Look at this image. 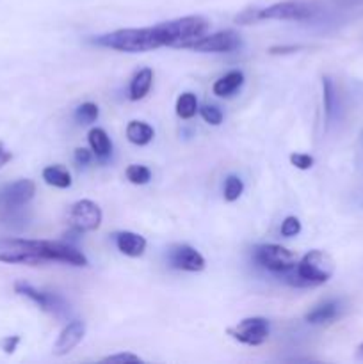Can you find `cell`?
Returning a JSON list of instances; mask_svg holds the SVG:
<instances>
[{
  "label": "cell",
  "instance_id": "cell-14",
  "mask_svg": "<svg viewBox=\"0 0 363 364\" xmlns=\"http://www.w3.org/2000/svg\"><path fill=\"white\" fill-rule=\"evenodd\" d=\"M114 240H116L117 251L125 256H130V258H139L146 249L144 237L132 233V231H120V233L114 235Z\"/></svg>",
  "mask_w": 363,
  "mask_h": 364
},
{
  "label": "cell",
  "instance_id": "cell-3",
  "mask_svg": "<svg viewBox=\"0 0 363 364\" xmlns=\"http://www.w3.org/2000/svg\"><path fill=\"white\" fill-rule=\"evenodd\" d=\"M95 43L100 46H105V48L128 53L149 52V50L162 46L157 27L120 28V31L100 36V38L95 39Z\"/></svg>",
  "mask_w": 363,
  "mask_h": 364
},
{
  "label": "cell",
  "instance_id": "cell-11",
  "mask_svg": "<svg viewBox=\"0 0 363 364\" xmlns=\"http://www.w3.org/2000/svg\"><path fill=\"white\" fill-rule=\"evenodd\" d=\"M14 291H16L18 295H23V297L31 299L36 306H39V308L43 309V311L53 313V315L57 316L68 309L66 304H64L57 295H50V294H45V291H39L36 290L34 287H31V284L21 283V281L14 284Z\"/></svg>",
  "mask_w": 363,
  "mask_h": 364
},
{
  "label": "cell",
  "instance_id": "cell-20",
  "mask_svg": "<svg viewBox=\"0 0 363 364\" xmlns=\"http://www.w3.org/2000/svg\"><path fill=\"white\" fill-rule=\"evenodd\" d=\"M43 180L57 188H68L71 185L70 173L60 166H50L43 169Z\"/></svg>",
  "mask_w": 363,
  "mask_h": 364
},
{
  "label": "cell",
  "instance_id": "cell-35",
  "mask_svg": "<svg viewBox=\"0 0 363 364\" xmlns=\"http://www.w3.org/2000/svg\"><path fill=\"white\" fill-rule=\"evenodd\" d=\"M358 358L363 359V345H359L358 347Z\"/></svg>",
  "mask_w": 363,
  "mask_h": 364
},
{
  "label": "cell",
  "instance_id": "cell-29",
  "mask_svg": "<svg viewBox=\"0 0 363 364\" xmlns=\"http://www.w3.org/2000/svg\"><path fill=\"white\" fill-rule=\"evenodd\" d=\"M290 164L294 167H298V169L306 171L313 166V159L310 155H305V153H292Z\"/></svg>",
  "mask_w": 363,
  "mask_h": 364
},
{
  "label": "cell",
  "instance_id": "cell-8",
  "mask_svg": "<svg viewBox=\"0 0 363 364\" xmlns=\"http://www.w3.org/2000/svg\"><path fill=\"white\" fill-rule=\"evenodd\" d=\"M241 45V38L235 31H221L216 34H205L194 41L187 43L184 48L194 50V52L203 53H223L231 52Z\"/></svg>",
  "mask_w": 363,
  "mask_h": 364
},
{
  "label": "cell",
  "instance_id": "cell-2",
  "mask_svg": "<svg viewBox=\"0 0 363 364\" xmlns=\"http://www.w3.org/2000/svg\"><path fill=\"white\" fill-rule=\"evenodd\" d=\"M335 272V263L327 252L313 249L306 252L301 258V262L295 263L294 269L283 272L287 276V281L292 287L299 288H312L326 283Z\"/></svg>",
  "mask_w": 363,
  "mask_h": 364
},
{
  "label": "cell",
  "instance_id": "cell-15",
  "mask_svg": "<svg viewBox=\"0 0 363 364\" xmlns=\"http://www.w3.org/2000/svg\"><path fill=\"white\" fill-rule=\"evenodd\" d=\"M242 84H244V73L235 70V71H230V73H226L224 77H221L219 80H216L212 91L214 95L219 96V98H228V96L233 95Z\"/></svg>",
  "mask_w": 363,
  "mask_h": 364
},
{
  "label": "cell",
  "instance_id": "cell-5",
  "mask_svg": "<svg viewBox=\"0 0 363 364\" xmlns=\"http://www.w3.org/2000/svg\"><path fill=\"white\" fill-rule=\"evenodd\" d=\"M253 258L260 267L276 274L287 272V270L294 269L295 263H298L294 252L278 244L256 245L255 251H253Z\"/></svg>",
  "mask_w": 363,
  "mask_h": 364
},
{
  "label": "cell",
  "instance_id": "cell-23",
  "mask_svg": "<svg viewBox=\"0 0 363 364\" xmlns=\"http://www.w3.org/2000/svg\"><path fill=\"white\" fill-rule=\"evenodd\" d=\"M242 191H244V183L238 176H228L224 181V199L228 203H233L241 198Z\"/></svg>",
  "mask_w": 363,
  "mask_h": 364
},
{
  "label": "cell",
  "instance_id": "cell-32",
  "mask_svg": "<svg viewBox=\"0 0 363 364\" xmlns=\"http://www.w3.org/2000/svg\"><path fill=\"white\" fill-rule=\"evenodd\" d=\"M18 343H20V336H9V338H4V340L0 341L2 350L6 352V354H13V352L16 350Z\"/></svg>",
  "mask_w": 363,
  "mask_h": 364
},
{
  "label": "cell",
  "instance_id": "cell-4",
  "mask_svg": "<svg viewBox=\"0 0 363 364\" xmlns=\"http://www.w3.org/2000/svg\"><path fill=\"white\" fill-rule=\"evenodd\" d=\"M159 31L162 46H174V48H184L187 43L201 38L206 34L210 23L203 16H184L177 20L164 21L155 25Z\"/></svg>",
  "mask_w": 363,
  "mask_h": 364
},
{
  "label": "cell",
  "instance_id": "cell-10",
  "mask_svg": "<svg viewBox=\"0 0 363 364\" xmlns=\"http://www.w3.org/2000/svg\"><path fill=\"white\" fill-rule=\"evenodd\" d=\"M167 259L173 269L185 270V272H201L205 269V258L187 244L171 245L167 251Z\"/></svg>",
  "mask_w": 363,
  "mask_h": 364
},
{
  "label": "cell",
  "instance_id": "cell-22",
  "mask_svg": "<svg viewBox=\"0 0 363 364\" xmlns=\"http://www.w3.org/2000/svg\"><path fill=\"white\" fill-rule=\"evenodd\" d=\"M127 180L134 185H146L149 180H152V171L144 166H128L127 167Z\"/></svg>",
  "mask_w": 363,
  "mask_h": 364
},
{
  "label": "cell",
  "instance_id": "cell-1",
  "mask_svg": "<svg viewBox=\"0 0 363 364\" xmlns=\"http://www.w3.org/2000/svg\"><path fill=\"white\" fill-rule=\"evenodd\" d=\"M0 262L31 267L48 262L88 267V258L73 245L53 240H25V238H0Z\"/></svg>",
  "mask_w": 363,
  "mask_h": 364
},
{
  "label": "cell",
  "instance_id": "cell-30",
  "mask_svg": "<svg viewBox=\"0 0 363 364\" xmlns=\"http://www.w3.org/2000/svg\"><path fill=\"white\" fill-rule=\"evenodd\" d=\"M102 363H142V359L134 354H116L109 355V358H103Z\"/></svg>",
  "mask_w": 363,
  "mask_h": 364
},
{
  "label": "cell",
  "instance_id": "cell-28",
  "mask_svg": "<svg viewBox=\"0 0 363 364\" xmlns=\"http://www.w3.org/2000/svg\"><path fill=\"white\" fill-rule=\"evenodd\" d=\"M301 231V223H299L298 217H287V219L281 223V235L283 237H295Z\"/></svg>",
  "mask_w": 363,
  "mask_h": 364
},
{
  "label": "cell",
  "instance_id": "cell-16",
  "mask_svg": "<svg viewBox=\"0 0 363 364\" xmlns=\"http://www.w3.org/2000/svg\"><path fill=\"white\" fill-rule=\"evenodd\" d=\"M88 142L91 146V151L95 153L98 159H107L112 151V142H110L109 135L102 128H93L88 134Z\"/></svg>",
  "mask_w": 363,
  "mask_h": 364
},
{
  "label": "cell",
  "instance_id": "cell-12",
  "mask_svg": "<svg viewBox=\"0 0 363 364\" xmlns=\"http://www.w3.org/2000/svg\"><path fill=\"white\" fill-rule=\"evenodd\" d=\"M36 185L32 180H18L14 183H9L7 187H4V191L0 192V199L6 205V208L14 210L20 208V206L27 205L32 198H34Z\"/></svg>",
  "mask_w": 363,
  "mask_h": 364
},
{
  "label": "cell",
  "instance_id": "cell-6",
  "mask_svg": "<svg viewBox=\"0 0 363 364\" xmlns=\"http://www.w3.org/2000/svg\"><path fill=\"white\" fill-rule=\"evenodd\" d=\"M228 334L241 343L258 347L269 340V322L262 316H251V318L241 320L235 327H230Z\"/></svg>",
  "mask_w": 363,
  "mask_h": 364
},
{
  "label": "cell",
  "instance_id": "cell-33",
  "mask_svg": "<svg viewBox=\"0 0 363 364\" xmlns=\"http://www.w3.org/2000/svg\"><path fill=\"white\" fill-rule=\"evenodd\" d=\"M11 159H13V153H11L9 149H7L6 146H4V142L0 141V169H2V167L6 166V164L9 162Z\"/></svg>",
  "mask_w": 363,
  "mask_h": 364
},
{
  "label": "cell",
  "instance_id": "cell-7",
  "mask_svg": "<svg viewBox=\"0 0 363 364\" xmlns=\"http://www.w3.org/2000/svg\"><path fill=\"white\" fill-rule=\"evenodd\" d=\"M68 223L73 230L80 231H95L102 224V208L95 201L82 199V201L73 203L68 212Z\"/></svg>",
  "mask_w": 363,
  "mask_h": 364
},
{
  "label": "cell",
  "instance_id": "cell-24",
  "mask_svg": "<svg viewBox=\"0 0 363 364\" xmlns=\"http://www.w3.org/2000/svg\"><path fill=\"white\" fill-rule=\"evenodd\" d=\"M98 114H100L98 107H96L95 103L88 102V103H82V105L77 107V110H75V119L82 124H89V123H93V121H96Z\"/></svg>",
  "mask_w": 363,
  "mask_h": 364
},
{
  "label": "cell",
  "instance_id": "cell-17",
  "mask_svg": "<svg viewBox=\"0 0 363 364\" xmlns=\"http://www.w3.org/2000/svg\"><path fill=\"white\" fill-rule=\"evenodd\" d=\"M153 82V71L149 68H144V70L137 71L135 77L132 78L130 82V100L132 102H137V100H142L146 95H148L149 87H152Z\"/></svg>",
  "mask_w": 363,
  "mask_h": 364
},
{
  "label": "cell",
  "instance_id": "cell-26",
  "mask_svg": "<svg viewBox=\"0 0 363 364\" xmlns=\"http://www.w3.org/2000/svg\"><path fill=\"white\" fill-rule=\"evenodd\" d=\"M335 103H337V96H335L333 82L326 77L324 78V110H326L327 119H331V117H333Z\"/></svg>",
  "mask_w": 363,
  "mask_h": 364
},
{
  "label": "cell",
  "instance_id": "cell-31",
  "mask_svg": "<svg viewBox=\"0 0 363 364\" xmlns=\"http://www.w3.org/2000/svg\"><path fill=\"white\" fill-rule=\"evenodd\" d=\"M93 155L89 149L85 148H77L75 149V162L78 164V166H88L89 162H91Z\"/></svg>",
  "mask_w": 363,
  "mask_h": 364
},
{
  "label": "cell",
  "instance_id": "cell-19",
  "mask_svg": "<svg viewBox=\"0 0 363 364\" xmlns=\"http://www.w3.org/2000/svg\"><path fill=\"white\" fill-rule=\"evenodd\" d=\"M337 315H338V302L327 301V302H322L320 306H317V308H313L312 311L306 315V322L313 323V326H317V323H326V322H331Z\"/></svg>",
  "mask_w": 363,
  "mask_h": 364
},
{
  "label": "cell",
  "instance_id": "cell-34",
  "mask_svg": "<svg viewBox=\"0 0 363 364\" xmlns=\"http://www.w3.org/2000/svg\"><path fill=\"white\" fill-rule=\"evenodd\" d=\"M295 50H299V46H273V48L269 50V53H273V55H276V53H290V52H295Z\"/></svg>",
  "mask_w": 363,
  "mask_h": 364
},
{
  "label": "cell",
  "instance_id": "cell-25",
  "mask_svg": "<svg viewBox=\"0 0 363 364\" xmlns=\"http://www.w3.org/2000/svg\"><path fill=\"white\" fill-rule=\"evenodd\" d=\"M198 112L201 114L203 119H205L209 124H212V127H219V124L223 123V117H224L223 110H221L217 105H210V103H206V105H203Z\"/></svg>",
  "mask_w": 363,
  "mask_h": 364
},
{
  "label": "cell",
  "instance_id": "cell-18",
  "mask_svg": "<svg viewBox=\"0 0 363 364\" xmlns=\"http://www.w3.org/2000/svg\"><path fill=\"white\" fill-rule=\"evenodd\" d=\"M155 137V132L142 121H130L127 127V139L135 146H146Z\"/></svg>",
  "mask_w": 363,
  "mask_h": 364
},
{
  "label": "cell",
  "instance_id": "cell-9",
  "mask_svg": "<svg viewBox=\"0 0 363 364\" xmlns=\"http://www.w3.org/2000/svg\"><path fill=\"white\" fill-rule=\"evenodd\" d=\"M315 14V7L301 0H285L260 9L262 20H308Z\"/></svg>",
  "mask_w": 363,
  "mask_h": 364
},
{
  "label": "cell",
  "instance_id": "cell-13",
  "mask_svg": "<svg viewBox=\"0 0 363 364\" xmlns=\"http://www.w3.org/2000/svg\"><path fill=\"white\" fill-rule=\"evenodd\" d=\"M84 334H85V323L80 322V320H71V322L60 331L59 338H57V341L53 343L52 352L56 355L70 354V352L80 343Z\"/></svg>",
  "mask_w": 363,
  "mask_h": 364
},
{
  "label": "cell",
  "instance_id": "cell-27",
  "mask_svg": "<svg viewBox=\"0 0 363 364\" xmlns=\"http://www.w3.org/2000/svg\"><path fill=\"white\" fill-rule=\"evenodd\" d=\"M258 21H262L258 7H249V9H244L235 16V23L237 25H251L258 23Z\"/></svg>",
  "mask_w": 363,
  "mask_h": 364
},
{
  "label": "cell",
  "instance_id": "cell-21",
  "mask_svg": "<svg viewBox=\"0 0 363 364\" xmlns=\"http://www.w3.org/2000/svg\"><path fill=\"white\" fill-rule=\"evenodd\" d=\"M198 110V100H196V96L192 92H184L177 100V114L182 119H191V117L196 116Z\"/></svg>",
  "mask_w": 363,
  "mask_h": 364
}]
</instances>
